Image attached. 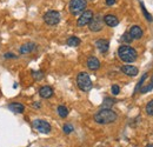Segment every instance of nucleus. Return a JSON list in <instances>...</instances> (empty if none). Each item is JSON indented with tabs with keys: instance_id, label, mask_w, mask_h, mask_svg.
<instances>
[{
	"instance_id": "nucleus-16",
	"label": "nucleus",
	"mask_w": 153,
	"mask_h": 147,
	"mask_svg": "<svg viewBox=\"0 0 153 147\" xmlns=\"http://www.w3.org/2000/svg\"><path fill=\"white\" fill-rule=\"evenodd\" d=\"M8 110L12 111L16 114H21L25 111V106L22 104H20V102H12V104L8 105Z\"/></svg>"
},
{
	"instance_id": "nucleus-8",
	"label": "nucleus",
	"mask_w": 153,
	"mask_h": 147,
	"mask_svg": "<svg viewBox=\"0 0 153 147\" xmlns=\"http://www.w3.org/2000/svg\"><path fill=\"white\" fill-rule=\"evenodd\" d=\"M93 12L91 11V10H85L82 13H81V16L79 17L78 19V21H76V25L79 26V27H84V26H86V25H88L90 24V21H91V19L93 18Z\"/></svg>"
},
{
	"instance_id": "nucleus-14",
	"label": "nucleus",
	"mask_w": 153,
	"mask_h": 147,
	"mask_svg": "<svg viewBox=\"0 0 153 147\" xmlns=\"http://www.w3.org/2000/svg\"><path fill=\"white\" fill-rule=\"evenodd\" d=\"M104 22L110 27H115L119 24V19L113 14H106L104 17Z\"/></svg>"
},
{
	"instance_id": "nucleus-23",
	"label": "nucleus",
	"mask_w": 153,
	"mask_h": 147,
	"mask_svg": "<svg viewBox=\"0 0 153 147\" xmlns=\"http://www.w3.org/2000/svg\"><path fill=\"white\" fill-rule=\"evenodd\" d=\"M32 75H33V78H34L37 81L44 79V73H42L41 71H33V72H32Z\"/></svg>"
},
{
	"instance_id": "nucleus-3",
	"label": "nucleus",
	"mask_w": 153,
	"mask_h": 147,
	"mask_svg": "<svg viewBox=\"0 0 153 147\" xmlns=\"http://www.w3.org/2000/svg\"><path fill=\"white\" fill-rule=\"evenodd\" d=\"M76 85L79 87L80 91L82 92H88L92 90V80L90 78V75L86 73V72H80V73L76 75Z\"/></svg>"
},
{
	"instance_id": "nucleus-11",
	"label": "nucleus",
	"mask_w": 153,
	"mask_h": 147,
	"mask_svg": "<svg viewBox=\"0 0 153 147\" xmlns=\"http://www.w3.org/2000/svg\"><path fill=\"white\" fill-rule=\"evenodd\" d=\"M130 36L132 39L134 40H139V39H141L143 37V30H141V27L140 26H138V25H134L132 26L131 28H130Z\"/></svg>"
},
{
	"instance_id": "nucleus-9",
	"label": "nucleus",
	"mask_w": 153,
	"mask_h": 147,
	"mask_svg": "<svg viewBox=\"0 0 153 147\" xmlns=\"http://www.w3.org/2000/svg\"><path fill=\"white\" fill-rule=\"evenodd\" d=\"M120 70H121L123 73H125L128 76H135L139 73V70L135 66H132V65H124V66H121Z\"/></svg>"
},
{
	"instance_id": "nucleus-26",
	"label": "nucleus",
	"mask_w": 153,
	"mask_h": 147,
	"mask_svg": "<svg viewBox=\"0 0 153 147\" xmlns=\"http://www.w3.org/2000/svg\"><path fill=\"white\" fill-rule=\"evenodd\" d=\"M121 40H123V41H125V42H127V44H128V42H131V41H132V40H133V39H132V38H131V36H130V33H128V32H127V33H125V34H124V36H123V38H121Z\"/></svg>"
},
{
	"instance_id": "nucleus-24",
	"label": "nucleus",
	"mask_w": 153,
	"mask_h": 147,
	"mask_svg": "<svg viewBox=\"0 0 153 147\" xmlns=\"http://www.w3.org/2000/svg\"><path fill=\"white\" fill-rule=\"evenodd\" d=\"M64 132H65V134H70V133H72L73 132V126L72 125H70V124H66L65 126H64Z\"/></svg>"
},
{
	"instance_id": "nucleus-22",
	"label": "nucleus",
	"mask_w": 153,
	"mask_h": 147,
	"mask_svg": "<svg viewBox=\"0 0 153 147\" xmlns=\"http://www.w3.org/2000/svg\"><path fill=\"white\" fill-rule=\"evenodd\" d=\"M153 90V81H151V84H149L147 86H141L140 87V93H147Z\"/></svg>"
},
{
	"instance_id": "nucleus-10",
	"label": "nucleus",
	"mask_w": 153,
	"mask_h": 147,
	"mask_svg": "<svg viewBox=\"0 0 153 147\" xmlns=\"http://www.w3.org/2000/svg\"><path fill=\"white\" fill-rule=\"evenodd\" d=\"M96 46H97V48L99 50V52L106 53V52L108 51V48H110V42H108V40H106V39H99V40L96 41Z\"/></svg>"
},
{
	"instance_id": "nucleus-13",
	"label": "nucleus",
	"mask_w": 153,
	"mask_h": 147,
	"mask_svg": "<svg viewBox=\"0 0 153 147\" xmlns=\"http://www.w3.org/2000/svg\"><path fill=\"white\" fill-rule=\"evenodd\" d=\"M86 64H87V67L91 71H97V70L100 68V61H99V59L96 58V56H90L87 59V62Z\"/></svg>"
},
{
	"instance_id": "nucleus-18",
	"label": "nucleus",
	"mask_w": 153,
	"mask_h": 147,
	"mask_svg": "<svg viewBox=\"0 0 153 147\" xmlns=\"http://www.w3.org/2000/svg\"><path fill=\"white\" fill-rule=\"evenodd\" d=\"M58 114L60 118H66L68 115V110L65 106L60 105V106H58Z\"/></svg>"
},
{
	"instance_id": "nucleus-21",
	"label": "nucleus",
	"mask_w": 153,
	"mask_h": 147,
	"mask_svg": "<svg viewBox=\"0 0 153 147\" xmlns=\"http://www.w3.org/2000/svg\"><path fill=\"white\" fill-rule=\"evenodd\" d=\"M140 6H141V10H143V13H144V16L146 17V20L151 22V21L153 20V19H152V16H151V14H150V13L147 12V10L145 8V6H144V2H143V1H140Z\"/></svg>"
},
{
	"instance_id": "nucleus-4",
	"label": "nucleus",
	"mask_w": 153,
	"mask_h": 147,
	"mask_svg": "<svg viewBox=\"0 0 153 147\" xmlns=\"http://www.w3.org/2000/svg\"><path fill=\"white\" fill-rule=\"evenodd\" d=\"M87 7V0H71L68 5V10L71 14L78 16L82 13Z\"/></svg>"
},
{
	"instance_id": "nucleus-5",
	"label": "nucleus",
	"mask_w": 153,
	"mask_h": 147,
	"mask_svg": "<svg viewBox=\"0 0 153 147\" xmlns=\"http://www.w3.org/2000/svg\"><path fill=\"white\" fill-rule=\"evenodd\" d=\"M104 24H105L104 18L100 14H97V16H93V18L91 19V21L88 24V28L92 32H99L104 28Z\"/></svg>"
},
{
	"instance_id": "nucleus-2",
	"label": "nucleus",
	"mask_w": 153,
	"mask_h": 147,
	"mask_svg": "<svg viewBox=\"0 0 153 147\" xmlns=\"http://www.w3.org/2000/svg\"><path fill=\"white\" fill-rule=\"evenodd\" d=\"M118 55L120 58L121 61L126 62V64H131L134 62L138 58V53L133 47L128 46V45H121L118 50Z\"/></svg>"
},
{
	"instance_id": "nucleus-7",
	"label": "nucleus",
	"mask_w": 153,
	"mask_h": 147,
	"mask_svg": "<svg viewBox=\"0 0 153 147\" xmlns=\"http://www.w3.org/2000/svg\"><path fill=\"white\" fill-rule=\"evenodd\" d=\"M33 127L37 129L40 133L44 134H48L51 132V125L46 121V120H41V119H37L33 121Z\"/></svg>"
},
{
	"instance_id": "nucleus-12",
	"label": "nucleus",
	"mask_w": 153,
	"mask_h": 147,
	"mask_svg": "<svg viewBox=\"0 0 153 147\" xmlns=\"http://www.w3.org/2000/svg\"><path fill=\"white\" fill-rule=\"evenodd\" d=\"M36 48H37V45L36 44H33V42H26V44H24L19 48V52L20 54H28V53L33 52Z\"/></svg>"
},
{
	"instance_id": "nucleus-25",
	"label": "nucleus",
	"mask_w": 153,
	"mask_h": 147,
	"mask_svg": "<svg viewBox=\"0 0 153 147\" xmlns=\"http://www.w3.org/2000/svg\"><path fill=\"white\" fill-rule=\"evenodd\" d=\"M147 75H149V74H147V73H145V74H144V75H143V78L140 79V81L138 82V85H137V87H135V92H137V91H138V90H139V88H140V87L143 86V84H144V81H145V79L147 78Z\"/></svg>"
},
{
	"instance_id": "nucleus-29",
	"label": "nucleus",
	"mask_w": 153,
	"mask_h": 147,
	"mask_svg": "<svg viewBox=\"0 0 153 147\" xmlns=\"http://www.w3.org/2000/svg\"><path fill=\"white\" fill-rule=\"evenodd\" d=\"M115 1H117V0H106L105 2H106L107 6H113V5L115 4Z\"/></svg>"
},
{
	"instance_id": "nucleus-6",
	"label": "nucleus",
	"mask_w": 153,
	"mask_h": 147,
	"mask_svg": "<svg viewBox=\"0 0 153 147\" xmlns=\"http://www.w3.org/2000/svg\"><path fill=\"white\" fill-rule=\"evenodd\" d=\"M44 21L50 25V26H54L58 25L59 21H60V13L58 11H47L45 14H44Z\"/></svg>"
},
{
	"instance_id": "nucleus-20",
	"label": "nucleus",
	"mask_w": 153,
	"mask_h": 147,
	"mask_svg": "<svg viewBox=\"0 0 153 147\" xmlns=\"http://www.w3.org/2000/svg\"><path fill=\"white\" fill-rule=\"evenodd\" d=\"M114 102H115V100L111 99V98H106V99L104 100V102H102V108H110Z\"/></svg>"
},
{
	"instance_id": "nucleus-27",
	"label": "nucleus",
	"mask_w": 153,
	"mask_h": 147,
	"mask_svg": "<svg viewBox=\"0 0 153 147\" xmlns=\"http://www.w3.org/2000/svg\"><path fill=\"white\" fill-rule=\"evenodd\" d=\"M111 91H112V94H113V95H118L119 92H120V87H119L118 85H112Z\"/></svg>"
},
{
	"instance_id": "nucleus-1",
	"label": "nucleus",
	"mask_w": 153,
	"mask_h": 147,
	"mask_svg": "<svg viewBox=\"0 0 153 147\" xmlns=\"http://www.w3.org/2000/svg\"><path fill=\"white\" fill-rule=\"evenodd\" d=\"M118 115L111 108H101L94 114V121L99 125H108L117 120Z\"/></svg>"
},
{
	"instance_id": "nucleus-17",
	"label": "nucleus",
	"mask_w": 153,
	"mask_h": 147,
	"mask_svg": "<svg viewBox=\"0 0 153 147\" xmlns=\"http://www.w3.org/2000/svg\"><path fill=\"white\" fill-rule=\"evenodd\" d=\"M66 44L68 45V46H71V47H76V46H79L80 45V39L78 37H70L67 39V41H66Z\"/></svg>"
},
{
	"instance_id": "nucleus-30",
	"label": "nucleus",
	"mask_w": 153,
	"mask_h": 147,
	"mask_svg": "<svg viewBox=\"0 0 153 147\" xmlns=\"http://www.w3.org/2000/svg\"><path fill=\"white\" fill-rule=\"evenodd\" d=\"M32 106H33V107H36V108H39V107H40V105H39V102H34V104H33Z\"/></svg>"
},
{
	"instance_id": "nucleus-28",
	"label": "nucleus",
	"mask_w": 153,
	"mask_h": 147,
	"mask_svg": "<svg viewBox=\"0 0 153 147\" xmlns=\"http://www.w3.org/2000/svg\"><path fill=\"white\" fill-rule=\"evenodd\" d=\"M4 58H5V59H14V58H16V54L8 52V53H5V54H4Z\"/></svg>"
},
{
	"instance_id": "nucleus-31",
	"label": "nucleus",
	"mask_w": 153,
	"mask_h": 147,
	"mask_svg": "<svg viewBox=\"0 0 153 147\" xmlns=\"http://www.w3.org/2000/svg\"><path fill=\"white\" fill-rule=\"evenodd\" d=\"M147 147H153V145H149Z\"/></svg>"
},
{
	"instance_id": "nucleus-15",
	"label": "nucleus",
	"mask_w": 153,
	"mask_h": 147,
	"mask_svg": "<svg viewBox=\"0 0 153 147\" xmlns=\"http://www.w3.org/2000/svg\"><path fill=\"white\" fill-rule=\"evenodd\" d=\"M53 90H52V87H50V86H42L40 90H39V95L41 97V98H44V99H48V98H51L52 95H53Z\"/></svg>"
},
{
	"instance_id": "nucleus-19",
	"label": "nucleus",
	"mask_w": 153,
	"mask_h": 147,
	"mask_svg": "<svg viewBox=\"0 0 153 147\" xmlns=\"http://www.w3.org/2000/svg\"><path fill=\"white\" fill-rule=\"evenodd\" d=\"M145 111H146V114L150 115V117H153V99L150 100L145 107Z\"/></svg>"
}]
</instances>
